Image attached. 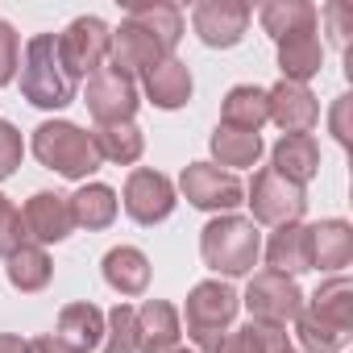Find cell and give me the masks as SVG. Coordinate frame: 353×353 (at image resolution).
<instances>
[{
  "instance_id": "6da1fadb",
  "label": "cell",
  "mask_w": 353,
  "mask_h": 353,
  "mask_svg": "<svg viewBox=\"0 0 353 353\" xmlns=\"http://www.w3.org/2000/svg\"><path fill=\"white\" fill-rule=\"evenodd\" d=\"M295 336L303 353H345L353 341V283L349 274H328L295 316Z\"/></svg>"
},
{
  "instance_id": "7a4b0ae2",
  "label": "cell",
  "mask_w": 353,
  "mask_h": 353,
  "mask_svg": "<svg viewBox=\"0 0 353 353\" xmlns=\"http://www.w3.org/2000/svg\"><path fill=\"white\" fill-rule=\"evenodd\" d=\"M200 258L212 274H225V279L254 274L262 258V233L250 216H237V212L212 216L200 229Z\"/></svg>"
},
{
  "instance_id": "3957f363",
  "label": "cell",
  "mask_w": 353,
  "mask_h": 353,
  "mask_svg": "<svg viewBox=\"0 0 353 353\" xmlns=\"http://www.w3.org/2000/svg\"><path fill=\"white\" fill-rule=\"evenodd\" d=\"M30 150H34V158L46 170L63 174V179H71V183H88L92 174L104 166L92 133L79 129L75 121H42L34 129V137H30Z\"/></svg>"
},
{
  "instance_id": "277c9868",
  "label": "cell",
  "mask_w": 353,
  "mask_h": 353,
  "mask_svg": "<svg viewBox=\"0 0 353 353\" xmlns=\"http://www.w3.org/2000/svg\"><path fill=\"white\" fill-rule=\"evenodd\" d=\"M17 83H21V96H26L34 108H46V112H59V108L75 104V88H79V83L63 71V63H59L54 34H34V38L21 46Z\"/></svg>"
},
{
  "instance_id": "5b68a950",
  "label": "cell",
  "mask_w": 353,
  "mask_h": 353,
  "mask_svg": "<svg viewBox=\"0 0 353 353\" xmlns=\"http://www.w3.org/2000/svg\"><path fill=\"white\" fill-rule=\"evenodd\" d=\"M237 312H241V295L225 279H204L188 291L179 320H188V336H192L196 353H216V345L229 336Z\"/></svg>"
},
{
  "instance_id": "8992f818",
  "label": "cell",
  "mask_w": 353,
  "mask_h": 353,
  "mask_svg": "<svg viewBox=\"0 0 353 353\" xmlns=\"http://www.w3.org/2000/svg\"><path fill=\"white\" fill-rule=\"evenodd\" d=\"M245 204H250V221L254 225H270V229H283V225H299L303 212H307V188L283 179L270 166H262L254 174V183L245 188Z\"/></svg>"
},
{
  "instance_id": "52a82bcc",
  "label": "cell",
  "mask_w": 353,
  "mask_h": 353,
  "mask_svg": "<svg viewBox=\"0 0 353 353\" xmlns=\"http://www.w3.org/2000/svg\"><path fill=\"white\" fill-rule=\"evenodd\" d=\"M179 192L192 208L200 212H233L237 204H245V183L237 179L233 170L216 166V162H188L183 174H179Z\"/></svg>"
},
{
  "instance_id": "ba28073f",
  "label": "cell",
  "mask_w": 353,
  "mask_h": 353,
  "mask_svg": "<svg viewBox=\"0 0 353 353\" xmlns=\"http://www.w3.org/2000/svg\"><path fill=\"white\" fill-rule=\"evenodd\" d=\"M303 299H307V295L299 291V283L287 279V274H279V270H254V279H250V287H245V295H241L250 320L274 324V328H287V324L299 316Z\"/></svg>"
},
{
  "instance_id": "9c48e42d",
  "label": "cell",
  "mask_w": 353,
  "mask_h": 353,
  "mask_svg": "<svg viewBox=\"0 0 353 353\" xmlns=\"http://www.w3.org/2000/svg\"><path fill=\"white\" fill-rule=\"evenodd\" d=\"M108 38H112V30H108L100 17H75L63 34H54L63 71H67L75 83L88 79V75H96V71L108 63Z\"/></svg>"
},
{
  "instance_id": "30bf717a",
  "label": "cell",
  "mask_w": 353,
  "mask_h": 353,
  "mask_svg": "<svg viewBox=\"0 0 353 353\" xmlns=\"http://www.w3.org/2000/svg\"><path fill=\"white\" fill-rule=\"evenodd\" d=\"M174 204H179V196H174V183L162 170H154V166H133L129 170V179L121 188V208H125L129 221L154 229L174 212Z\"/></svg>"
},
{
  "instance_id": "8fae6325",
  "label": "cell",
  "mask_w": 353,
  "mask_h": 353,
  "mask_svg": "<svg viewBox=\"0 0 353 353\" xmlns=\"http://www.w3.org/2000/svg\"><path fill=\"white\" fill-rule=\"evenodd\" d=\"M83 104H88L96 125H117V121H133V112L141 104V92H137V83L129 75H121L117 67L104 63L96 75H88Z\"/></svg>"
},
{
  "instance_id": "7c38bea8",
  "label": "cell",
  "mask_w": 353,
  "mask_h": 353,
  "mask_svg": "<svg viewBox=\"0 0 353 353\" xmlns=\"http://www.w3.org/2000/svg\"><path fill=\"white\" fill-rule=\"evenodd\" d=\"M254 9L245 0H200L192 9V30L208 50H233L250 30Z\"/></svg>"
},
{
  "instance_id": "4fadbf2b",
  "label": "cell",
  "mask_w": 353,
  "mask_h": 353,
  "mask_svg": "<svg viewBox=\"0 0 353 353\" xmlns=\"http://www.w3.org/2000/svg\"><path fill=\"white\" fill-rule=\"evenodd\" d=\"M162 59H174V54H166L145 30H137L133 21H121L117 30H112V38H108V67H117L121 75H129L133 83L141 79V75H150Z\"/></svg>"
},
{
  "instance_id": "5bb4252c",
  "label": "cell",
  "mask_w": 353,
  "mask_h": 353,
  "mask_svg": "<svg viewBox=\"0 0 353 353\" xmlns=\"http://www.w3.org/2000/svg\"><path fill=\"white\" fill-rule=\"evenodd\" d=\"M21 221H26V233L34 245H59L75 233V221H71V196L63 192H34L21 208Z\"/></svg>"
},
{
  "instance_id": "9a60e30c",
  "label": "cell",
  "mask_w": 353,
  "mask_h": 353,
  "mask_svg": "<svg viewBox=\"0 0 353 353\" xmlns=\"http://www.w3.org/2000/svg\"><path fill=\"white\" fill-rule=\"evenodd\" d=\"M133 332H137V353H174L183 341L179 307L166 299H145L141 307H133Z\"/></svg>"
},
{
  "instance_id": "2e32d148",
  "label": "cell",
  "mask_w": 353,
  "mask_h": 353,
  "mask_svg": "<svg viewBox=\"0 0 353 353\" xmlns=\"http://www.w3.org/2000/svg\"><path fill=\"white\" fill-rule=\"evenodd\" d=\"M266 108H270V121L283 129V137L287 133H312L320 121V100L312 96V88L287 83V79L266 88Z\"/></svg>"
},
{
  "instance_id": "e0dca14e",
  "label": "cell",
  "mask_w": 353,
  "mask_h": 353,
  "mask_svg": "<svg viewBox=\"0 0 353 353\" xmlns=\"http://www.w3.org/2000/svg\"><path fill=\"white\" fill-rule=\"evenodd\" d=\"M307 250H312V270L345 274V266L353 262V225L341 216L307 225Z\"/></svg>"
},
{
  "instance_id": "ac0fdd59",
  "label": "cell",
  "mask_w": 353,
  "mask_h": 353,
  "mask_svg": "<svg viewBox=\"0 0 353 353\" xmlns=\"http://www.w3.org/2000/svg\"><path fill=\"white\" fill-rule=\"evenodd\" d=\"M141 92H145V100H150L154 108H162V112L183 108V104L192 100V92H196L192 67H188L183 59H162L150 75H141Z\"/></svg>"
},
{
  "instance_id": "d6986e66",
  "label": "cell",
  "mask_w": 353,
  "mask_h": 353,
  "mask_svg": "<svg viewBox=\"0 0 353 353\" xmlns=\"http://www.w3.org/2000/svg\"><path fill=\"white\" fill-rule=\"evenodd\" d=\"M270 170L283 174V179H291V183H299V188H307L320 174V145H316V137L312 133L279 137L274 150H270Z\"/></svg>"
},
{
  "instance_id": "ffe728a7",
  "label": "cell",
  "mask_w": 353,
  "mask_h": 353,
  "mask_svg": "<svg viewBox=\"0 0 353 353\" xmlns=\"http://www.w3.org/2000/svg\"><path fill=\"white\" fill-rule=\"evenodd\" d=\"M274 46H279V71H283L287 83H303L307 88V79L320 75V67H324L320 26L316 30H303V34H291V38H283Z\"/></svg>"
},
{
  "instance_id": "44dd1931",
  "label": "cell",
  "mask_w": 353,
  "mask_h": 353,
  "mask_svg": "<svg viewBox=\"0 0 353 353\" xmlns=\"http://www.w3.org/2000/svg\"><path fill=\"white\" fill-rule=\"evenodd\" d=\"M266 254V270H279L287 279H299L312 270V250H307V225H283L270 233V241L262 245Z\"/></svg>"
},
{
  "instance_id": "7402d4cb",
  "label": "cell",
  "mask_w": 353,
  "mask_h": 353,
  "mask_svg": "<svg viewBox=\"0 0 353 353\" xmlns=\"http://www.w3.org/2000/svg\"><path fill=\"white\" fill-rule=\"evenodd\" d=\"M100 270H104V283L117 295H129L133 299V295H145V287H150V258L137 245H112L104 254Z\"/></svg>"
},
{
  "instance_id": "603a6c76",
  "label": "cell",
  "mask_w": 353,
  "mask_h": 353,
  "mask_svg": "<svg viewBox=\"0 0 353 353\" xmlns=\"http://www.w3.org/2000/svg\"><path fill=\"white\" fill-rule=\"evenodd\" d=\"M270 121V108H266V88H254V83H237L225 92L221 100V125L229 129H241V133H262V125Z\"/></svg>"
},
{
  "instance_id": "cb8c5ba5",
  "label": "cell",
  "mask_w": 353,
  "mask_h": 353,
  "mask_svg": "<svg viewBox=\"0 0 353 353\" xmlns=\"http://www.w3.org/2000/svg\"><path fill=\"white\" fill-rule=\"evenodd\" d=\"M121 212V200L108 183H83L75 196H71V221L75 229H88V233H100L117 221Z\"/></svg>"
},
{
  "instance_id": "d4e9b609",
  "label": "cell",
  "mask_w": 353,
  "mask_h": 353,
  "mask_svg": "<svg viewBox=\"0 0 353 353\" xmlns=\"http://www.w3.org/2000/svg\"><path fill=\"white\" fill-rule=\"evenodd\" d=\"M5 274H9V283H13L21 295H34V291H46V287H50V279H54V262H50L46 245L26 241L17 254L5 258Z\"/></svg>"
},
{
  "instance_id": "484cf974",
  "label": "cell",
  "mask_w": 353,
  "mask_h": 353,
  "mask_svg": "<svg viewBox=\"0 0 353 353\" xmlns=\"http://www.w3.org/2000/svg\"><path fill=\"white\" fill-rule=\"evenodd\" d=\"M59 341H67L71 349H79V353H92L100 341H104V312L96 307V303H67L63 312H59V332H54Z\"/></svg>"
},
{
  "instance_id": "4316f807",
  "label": "cell",
  "mask_w": 353,
  "mask_h": 353,
  "mask_svg": "<svg viewBox=\"0 0 353 353\" xmlns=\"http://www.w3.org/2000/svg\"><path fill=\"white\" fill-rule=\"evenodd\" d=\"M258 21H262V30L274 42H283L291 34L316 30L320 26V13H316V5H307V0H266V5L258 9Z\"/></svg>"
},
{
  "instance_id": "83f0119b",
  "label": "cell",
  "mask_w": 353,
  "mask_h": 353,
  "mask_svg": "<svg viewBox=\"0 0 353 353\" xmlns=\"http://www.w3.org/2000/svg\"><path fill=\"white\" fill-rule=\"evenodd\" d=\"M125 21H133L137 30H145L166 54H174V46L183 42V13L174 9V5H166V0H154V5H133Z\"/></svg>"
},
{
  "instance_id": "f1b7e54d",
  "label": "cell",
  "mask_w": 353,
  "mask_h": 353,
  "mask_svg": "<svg viewBox=\"0 0 353 353\" xmlns=\"http://www.w3.org/2000/svg\"><path fill=\"white\" fill-rule=\"evenodd\" d=\"M92 141H96V150H100V162H112V166H133V162L145 154V133H141L133 121L96 125V129H92Z\"/></svg>"
},
{
  "instance_id": "f546056e",
  "label": "cell",
  "mask_w": 353,
  "mask_h": 353,
  "mask_svg": "<svg viewBox=\"0 0 353 353\" xmlns=\"http://www.w3.org/2000/svg\"><path fill=\"white\" fill-rule=\"evenodd\" d=\"M208 145H212L216 166H225L233 174L241 166H258V158H262V133H241V129H229V125H216Z\"/></svg>"
},
{
  "instance_id": "4dcf8cb0",
  "label": "cell",
  "mask_w": 353,
  "mask_h": 353,
  "mask_svg": "<svg viewBox=\"0 0 353 353\" xmlns=\"http://www.w3.org/2000/svg\"><path fill=\"white\" fill-rule=\"evenodd\" d=\"M283 345H291L287 328H274V324H241V328H229V336L216 345V353H279Z\"/></svg>"
},
{
  "instance_id": "1f68e13d",
  "label": "cell",
  "mask_w": 353,
  "mask_h": 353,
  "mask_svg": "<svg viewBox=\"0 0 353 353\" xmlns=\"http://www.w3.org/2000/svg\"><path fill=\"white\" fill-rule=\"evenodd\" d=\"M104 353H137V332H133V307L117 303L104 312Z\"/></svg>"
},
{
  "instance_id": "d6a6232c",
  "label": "cell",
  "mask_w": 353,
  "mask_h": 353,
  "mask_svg": "<svg viewBox=\"0 0 353 353\" xmlns=\"http://www.w3.org/2000/svg\"><path fill=\"white\" fill-rule=\"evenodd\" d=\"M30 241L26 233V221H21V208L9 200V196H0V258H9L17 254L21 245Z\"/></svg>"
},
{
  "instance_id": "836d02e7",
  "label": "cell",
  "mask_w": 353,
  "mask_h": 353,
  "mask_svg": "<svg viewBox=\"0 0 353 353\" xmlns=\"http://www.w3.org/2000/svg\"><path fill=\"white\" fill-rule=\"evenodd\" d=\"M21 158H26V141H21V129H17L13 121H5V117H0V183H5V179H13V174H17Z\"/></svg>"
},
{
  "instance_id": "e575fe53",
  "label": "cell",
  "mask_w": 353,
  "mask_h": 353,
  "mask_svg": "<svg viewBox=\"0 0 353 353\" xmlns=\"http://www.w3.org/2000/svg\"><path fill=\"white\" fill-rule=\"evenodd\" d=\"M21 67V34L0 17V88H9Z\"/></svg>"
},
{
  "instance_id": "d590c367",
  "label": "cell",
  "mask_w": 353,
  "mask_h": 353,
  "mask_svg": "<svg viewBox=\"0 0 353 353\" xmlns=\"http://www.w3.org/2000/svg\"><path fill=\"white\" fill-rule=\"evenodd\" d=\"M316 13H320V21L328 26V38H332V46L349 54V34H353V9H349V5H341V0H332V5H324V9H316Z\"/></svg>"
},
{
  "instance_id": "8d00e7d4",
  "label": "cell",
  "mask_w": 353,
  "mask_h": 353,
  "mask_svg": "<svg viewBox=\"0 0 353 353\" xmlns=\"http://www.w3.org/2000/svg\"><path fill=\"white\" fill-rule=\"evenodd\" d=\"M349 100L353 96H336V104H332V117H328V125H332V137L349 150V141H353V133H349Z\"/></svg>"
},
{
  "instance_id": "74e56055",
  "label": "cell",
  "mask_w": 353,
  "mask_h": 353,
  "mask_svg": "<svg viewBox=\"0 0 353 353\" xmlns=\"http://www.w3.org/2000/svg\"><path fill=\"white\" fill-rule=\"evenodd\" d=\"M26 353H79V349H71L67 341H59L54 332H46V336H34V341H26Z\"/></svg>"
},
{
  "instance_id": "f35d334b",
  "label": "cell",
  "mask_w": 353,
  "mask_h": 353,
  "mask_svg": "<svg viewBox=\"0 0 353 353\" xmlns=\"http://www.w3.org/2000/svg\"><path fill=\"white\" fill-rule=\"evenodd\" d=\"M0 353H26V341L17 332H0Z\"/></svg>"
},
{
  "instance_id": "ab89813d",
  "label": "cell",
  "mask_w": 353,
  "mask_h": 353,
  "mask_svg": "<svg viewBox=\"0 0 353 353\" xmlns=\"http://www.w3.org/2000/svg\"><path fill=\"white\" fill-rule=\"evenodd\" d=\"M279 353H303V349H299V345H283Z\"/></svg>"
},
{
  "instance_id": "60d3db41",
  "label": "cell",
  "mask_w": 353,
  "mask_h": 353,
  "mask_svg": "<svg viewBox=\"0 0 353 353\" xmlns=\"http://www.w3.org/2000/svg\"><path fill=\"white\" fill-rule=\"evenodd\" d=\"M174 353H196V349H183V345H179V349H174Z\"/></svg>"
}]
</instances>
